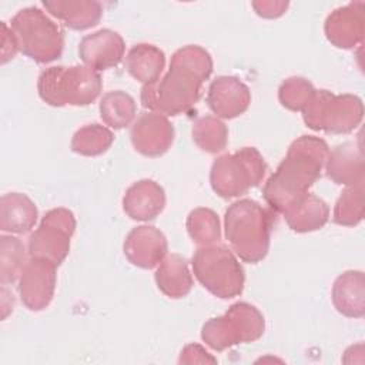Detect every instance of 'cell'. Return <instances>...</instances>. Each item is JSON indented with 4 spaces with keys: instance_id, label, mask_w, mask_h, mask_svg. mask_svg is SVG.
I'll return each mask as SVG.
<instances>
[{
    "instance_id": "10",
    "label": "cell",
    "mask_w": 365,
    "mask_h": 365,
    "mask_svg": "<svg viewBox=\"0 0 365 365\" xmlns=\"http://www.w3.org/2000/svg\"><path fill=\"white\" fill-rule=\"evenodd\" d=\"M76 230L74 214L64 207L48 210L40 225L29 237L27 251L30 257L44 258L57 267L70 251V240Z\"/></svg>"
},
{
    "instance_id": "8",
    "label": "cell",
    "mask_w": 365,
    "mask_h": 365,
    "mask_svg": "<svg viewBox=\"0 0 365 365\" xmlns=\"http://www.w3.org/2000/svg\"><path fill=\"white\" fill-rule=\"evenodd\" d=\"M364 104L354 94H334L328 90H315L302 108V118L308 128L331 134L354 131L362 121Z\"/></svg>"
},
{
    "instance_id": "21",
    "label": "cell",
    "mask_w": 365,
    "mask_h": 365,
    "mask_svg": "<svg viewBox=\"0 0 365 365\" xmlns=\"http://www.w3.org/2000/svg\"><path fill=\"white\" fill-rule=\"evenodd\" d=\"M43 6L73 30L94 27L103 16L101 3L96 0H44Z\"/></svg>"
},
{
    "instance_id": "16",
    "label": "cell",
    "mask_w": 365,
    "mask_h": 365,
    "mask_svg": "<svg viewBox=\"0 0 365 365\" xmlns=\"http://www.w3.org/2000/svg\"><path fill=\"white\" fill-rule=\"evenodd\" d=\"M207 103L217 117L235 118L248 110L251 91L238 77L220 76L208 87Z\"/></svg>"
},
{
    "instance_id": "29",
    "label": "cell",
    "mask_w": 365,
    "mask_h": 365,
    "mask_svg": "<svg viewBox=\"0 0 365 365\" xmlns=\"http://www.w3.org/2000/svg\"><path fill=\"white\" fill-rule=\"evenodd\" d=\"M26 248L20 238L13 235L0 237V282L13 284L20 278L26 267Z\"/></svg>"
},
{
    "instance_id": "6",
    "label": "cell",
    "mask_w": 365,
    "mask_h": 365,
    "mask_svg": "<svg viewBox=\"0 0 365 365\" xmlns=\"http://www.w3.org/2000/svg\"><path fill=\"white\" fill-rule=\"evenodd\" d=\"M10 27L20 51L31 60L44 64L61 56L64 47L63 31L41 9L24 7L19 10L10 21Z\"/></svg>"
},
{
    "instance_id": "17",
    "label": "cell",
    "mask_w": 365,
    "mask_h": 365,
    "mask_svg": "<svg viewBox=\"0 0 365 365\" xmlns=\"http://www.w3.org/2000/svg\"><path fill=\"white\" fill-rule=\"evenodd\" d=\"M165 207V192L154 180L144 178L131 184L123 197L124 212L135 221H150Z\"/></svg>"
},
{
    "instance_id": "26",
    "label": "cell",
    "mask_w": 365,
    "mask_h": 365,
    "mask_svg": "<svg viewBox=\"0 0 365 365\" xmlns=\"http://www.w3.org/2000/svg\"><path fill=\"white\" fill-rule=\"evenodd\" d=\"M191 135L197 147L210 154L222 151L228 141L227 125L214 115H204L197 118L192 124Z\"/></svg>"
},
{
    "instance_id": "32",
    "label": "cell",
    "mask_w": 365,
    "mask_h": 365,
    "mask_svg": "<svg viewBox=\"0 0 365 365\" xmlns=\"http://www.w3.org/2000/svg\"><path fill=\"white\" fill-rule=\"evenodd\" d=\"M217 358H214L210 352L205 351L198 344H188L182 348L178 364H215Z\"/></svg>"
},
{
    "instance_id": "28",
    "label": "cell",
    "mask_w": 365,
    "mask_h": 365,
    "mask_svg": "<svg viewBox=\"0 0 365 365\" xmlns=\"http://www.w3.org/2000/svg\"><path fill=\"white\" fill-rule=\"evenodd\" d=\"M187 231L191 240L198 247H207L217 244L221 238L220 218L215 211L198 207L194 208L187 217Z\"/></svg>"
},
{
    "instance_id": "22",
    "label": "cell",
    "mask_w": 365,
    "mask_h": 365,
    "mask_svg": "<svg viewBox=\"0 0 365 365\" xmlns=\"http://www.w3.org/2000/svg\"><path fill=\"white\" fill-rule=\"evenodd\" d=\"M288 227L295 232H311L321 230L329 218L327 202L315 194L307 192L282 212Z\"/></svg>"
},
{
    "instance_id": "2",
    "label": "cell",
    "mask_w": 365,
    "mask_h": 365,
    "mask_svg": "<svg viewBox=\"0 0 365 365\" xmlns=\"http://www.w3.org/2000/svg\"><path fill=\"white\" fill-rule=\"evenodd\" d=\"M275 221L272 210L244 198L232 202L224 215L225 237L240 259L257 264L269 250L271 230Z\"/></svg>"
},
{
    "instance_id": "15",
    "label": "cell",
    "mask_w": 365,
    "mask_h": 365,
    "mask_svg": "<svg viewBox=\"0 0 365 365\" xmlns=\"http://www.w3.org/2000/svg\"><path fill=\"white\" fill-rule=\"evenodd\" d=\"M124 51L125 44L123 37L111 29H101L87 34L78 44L81 61L96 71L118 66L124 57Z\"/></svg>"
},
{
    "instance_id": "4",
    "label": "cell",
    "mask_w": 365,
    "mask_h": 365,
    "mask_svg": "<svg viewBox=\"0 0 365 365\" xmlns=\"http://www.w3.org/2000/svg\"><path fill=\"white\" fill-rule=\"evenodd\" d=\"M100 74L87 66H54L43 70L37 80L40 98L53 107L88 106L101 93Z\"/></svg>"
},
{
    "instance_id": "5",
    "label": "cell",
    "mask_w": 365,
    "mask_h": 365,
    "mask_svg": "<svg viewBox=\"0 0 365 365\" xmlns=\"http://www.w3.org/2000/svg\"><path fill=\"white\" fill-rule=\"evenodd\" d=\"M191 265L201 285L221 299L238 297L244 289V268L225 245L200 247L191 258Z\"/></svg>"
},
{
    "instance_id": "20",
    "label": "cell",
    "mask_w": 365,
    "mask_h": 365,
    "mask_svg": "<svg viewBox=\"0 0 365 365\" xmlns=\"http://www.w3.org/2000/svg\"><path fill=\"white\" fill-rule=\"evenodd\" d=\"M38 211L30 197L7 192L0 200V230L10 234H26L37 222Z\"/></svg>"
},
{
    "instance_id": "7",
    "label": "cell",
    "mask_w": 365,
    "mask_h": 365,
    "mask_svg": "<svg viewBox=\"0 0 365 365\" xmlns=\"http://www.w3.org/2000/svg\"><path fill=\"white\" fill-rule=\"evenodd\" d=\"M267 171V164L255 147H244L232 154L220 155L211 165L210 184L221 198H234L257 187Z\"/></svg>"
},
{
    "instance_id": "33",
    "label": "cell",
    "mask_w": 365,
    "mask_h": 365,
    "mask_svg": "<svg viewBox=\"0 0 365 365\" xmlns=\"http://www.w3.org/2000/svg\"><path fill=\"white\" fill-rule=\"evenodd\" d=\"M288 1H278V0H257L252 1V9L259 17L264 19H277L285 13L288 9Z\"/></svg>"
},
{
    "instance_id": "13",
    "label": "cell",
    "mask_w": 365,
    "mask_h": 365,
    "mask_svg": "<svg viewBox=\"0 0 365 365\" xmlns=\"http://www.w3.org/2000/svg\"><path fill=\"white\" fill-rule=\"evenodd\" d=\"M364 10V1H352L331 11L324 24L328 41L338 48L346 50L361 44L365 31Z\"/></svg>"
},
{
    "instance_id": "19",
    "label": "cell",
    "mask_w": 365,
    "mask_h": 365,
    "mask_svg": "<svg viewBox=\"0 0 365 365\" xmlns=\"http://www.w3.org/2000/svg\"><path fill=\"white\" fill-rule=\"evenodd\" d=\"M332 304L348 318L365 315V277L362 271L349 269L336 277L331 291Z\"/></svg>"
},
{
    "instance_id": "24",
    "label": "cell",
    "mask_w": 365,
    "mask_h": 365,
    "mask_svg": "<svg viewBox=\"0 0 365 365\" xmlns=\"http://www.w3.org/2000/svg\"><path fill=\"white\" fill-rule=\"evenodd\" d=\"M124 66L135 80L147 84L160 78L165 66V54L154 44L138 43L128 50Z\"/></svg>"
},
{
    "instance_id": "18",
    "label": "cell",
    "mask_w": 365,
    "mask_h": 365,
    "mask_svg": "<svg viewBox=\"0 0 365 365\" xmlns=\"http://www.w3.org/2000/svg\"><path fill=\"white\" fill-rule=\"evenodd\" d=\"M325 171L328 178L338 185L348 187L364 181L365 164L361 140L339 144L329 151Z\"/></svg>"
},
{
    "instance_id": "11",
    "label": "cell",
    "mask_w": 365,
    "mask_h": 365,
    "mask_svg": "<svg viewBox=\"0 0 365 365\" xmlns=\"http://www.w3.org/2000/svg\"><path fill=\"white\" fill-rule=\"evenodd\" d=\"M57 265L44 258L31 257L19 278V295L30 311H41L51 302L56 289Z\"/></svg>"
},
{
    "instance_id": "27",
    "label": "cell",
    "mask_w": 365,
    "mask_h": 365,
    "mask_svg": "<svg viewBox=\"0 0 365 365\" xmlns=\"http://www.w3.org/2000/svg\"><path fill=\"white\" fill-rule=\"evenodd\" d=\"M114 141V134L106 125L93 123L78 128L71 138V150L80 155L94 157L106 153Z\"/></svg>"
},
{
    "instance_id": "23",
    "label": "cell",
    "mask_w": 365,
    "mask_h": 365,
    "mask_svg": "<svg viewBox=\"0 0 365 365\" xmlns=\"http://www.w3.org/2000/svg\"><path fill=\"white\" fill-rule=\"evenodd\" d=\"M154 278L158 289L174 299L188 295L192 288L188 262L180 254H167L157 265Z\"/></svg>"
},
{
    "instance_id": "31",
    "label": "cell",
    "mask_w": 365,
    "mask_h": 365,
    "mask_svg": "<svg viewBox=\"0 0 365 365\" xmlns=\"http://www.w3.org/2000/svg\"><path fill=\"white\" fill-rule=\"evenodd\" d=\"M315 93L312 83L304 77L292 76L285 78L278 88L279 103L291 111H302Z\"/></svg>"
},
{
    "instance_id": "1",
    "label": "cell",
    "mask_w": 365,
    "mask_h": 365,
    "mask_svg": "<svg viewBox=\"0 0 365 365\" xmlns=\"http://www.w3.org/2000/svg\"><path fill=\"white\" fill-rule=\"evenodd\" d=\"M329 154L328 144L315 135L294 140L275 173L267 180L262 194L269 208L282 214L292 202L308 192L321 177Z\"/></svg>"
},
{
    "instance_id": "3",
    "label": "cell",
    "mask_w": 365,
    "mask_h": 365,
    "mask_svg": "<svg viewBox=\"0 0 365 365\" xmlns=\"http://www.w3.org/2000/svg\"><path fill=\"white\" fill-rule=\"evenodd\" d=\"M205 78L192 68L171 58L170 70L141 88V103L150 111L178 115L190 111L201 96Z\"/></svg>"
},
{
    "instance_id": "30",
    "label": "cell",
    "mask_w": 365,
    "mask_h": 365,
    "mask_svg": "<svg viewBox=\"0 0 365 365\" xmlns=\"http://www.w3.org/2000/svg\"><path fill=\"white\" fill-rule=\"evenodd\" d=\"M364 218V181L348 185L335 202L332 220L338 225L354 227Z\"/></svg>"
},
{
    "instance_id": "25",
    "label": "cell",
    "mask_w": 365,
    "mask_h": 365,
    "mask_svg": "<svg viewBox=\"0 0 365 365\" xmlns=\"http://www.w3.org/2000/svg\"><path fill=\"white\" fill-rule=\"evenodd\" d=\"M100 117L111 128L120 130L130 125L137 113L134 98L121 90L108 91L100 101Z\"/></svg>"
},
{
    "instance_id": "12",
    "label": "cell",
    "mask_w": 365,
    "mask_h": 365,
    "mask_svg": "<svg viewBox=\"0 0 365 365\" xmlns=\"http://www.w3.org/2000/svg\"><path fill=\"white\" fill-rule=\"evenodd\" d=\"M131 144L135 151L145 157L165 154L174 143V127L167 115L145 111L133 124L130 131Z\"/></svg>"
},
{
    "instance_id": "34",
    "label": "cell",
    "mask_w": 365,
    "mask_h": 365,
    "mask_svg": "<svg viewBox=\"0 0 365 365\" xmlns=\"http://www.w3.org/2000/svg\"><path fill=\"white\" fill-rule=\"evenodd\" d=\"M17 51H20V48L11 27H9L6 21H1V64L14 58Z\"/></svg>"
},
{
    "instance_id": "9",
    "label": "cell",
    "mask_w": 365,
    "mask_h": 365,
    "mask_svg": "<svg viewBox=\"0 0 365 365\" xmlns=\"http://www.w3.org/2000/svg\"><path fill=\"white\" fill-rule=\"evenodd\" d=\"M265 331L264 315L248 302H235L222 317L208 319L201 329L202 341L214 351L259 339Z\"/></svg>"
},
{
    "instance_id": "14",
    "label": "cell",
    "mask_w": 365,
    "mask_h": 365,
    "mask_svg": "<svg viewBox=\"0 0 365 365\" xmlns=\"http://www.w3.org/2000/svg\"><path fill=\"white\" fill-rule=\"evenodd\" d=\"M123 251L133 265L151 269L167 255L168 244L165 235L158 228L153 225H138L127 234Z\"/></svg>"
}]
</instances>
